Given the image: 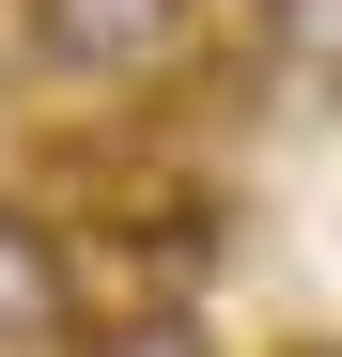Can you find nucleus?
<instances>
[{
	"instance_id": "nucleus-1",
	"label": "nucleus",
	"mask_w": 342,
	"mask_h": 357,
	"mask_svg": "<svg viewBox=\"0 0 342 357\" xmlns=\"http://www.w3.org/2000/svg\"><path fill=\"white\" fill-rule=\"evenodd\" d=\"M16 16H31V47H47L63 78H109V93H125V78H156V63H187L202 0H16Z\"/></svg>"
},
{
	"instance_id": "nucleus-2",
	"label": "nucleus",
	"mask_w": 342,
	"mask_h": 357,
	"mask_svg": "<svg viewBox=\"0 0 342 357\" xmlns=\"http://www.w3.org/2000/svg\"><path fill=\"white\" fill-rule=\"evenodd\" d=\"M94 295H78V233L47 202H0V357H78Z\"/></svg>"
},
{
	"instance_id": "nucleus-3",
	"label": "nucleus",
	"mask_w": 342,
	"mask_h": 357,
	"mask_svg": "<svg viewBox=\"0 0 342 357\" xmlns=\"http://www.w3.org/2000/svg\"><path fill=\"white\" fill-rule=\"evenodd\" d=\"M78 357H218V342H202V311H187V295H140V311L78 326Z\"/></svg>"
},
{
	"instance_id": "nucleus-4",
	"label": "nucleus",
	"mask_w": 342,
	"mask_h": 357,
	"mask_svg": "<svg viewBox=\"0 0 342 357\" xmlns=\"http://www.w3.org/2000/svg\"><path fill=\"white\" fill-rule=\"evenodd\" d=\"M280 47L296 63H342V0H280Z\"/></svg>"
}]
</instances>
